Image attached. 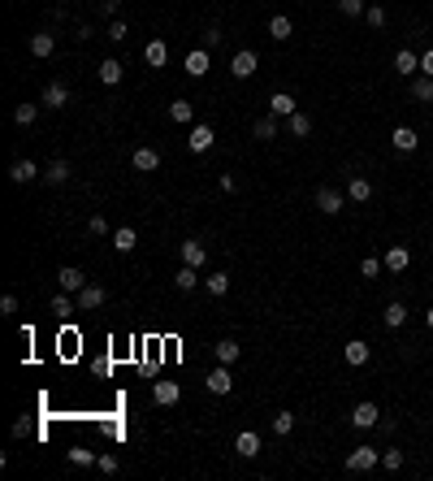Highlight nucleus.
<instances>
[{
    "mask_svg": "<svg viewBox=\"0 0 433 481\" xmlns=\"http://www.w3.org/2000/svg\"><path fill=\"white\" fill-rule=\"evenodd\" d=\"M212 143H216V130H212V126H204V122H199V126L187 135V148H191L195 156H199V152H208Z\"/></svg>",
    "mask_w": 433,
    "mask_h": 481,
    "instance_id": "7",
    "label": "nucleus"
},
{
    "mask_svg": "<svg viewBox=\"0 0 433 481\" xmlns=\"http://www.w3.org/2000/svg\"><path fill=\"white\" fill-rule=\"evenodd\" d=\"M343 204H347V200H343V191H334V187H320V191H316V208L325 212V217H338Z\"/></svg>",
    "mask_w": 433,
    "mask_h": 481,
    "instance_id": "4",
    "label": "nucleus"
},
{
    "mask_svg": "<svg viewBox=\"0 0 433 481\" xmlns=\"http://www.w3.org/2000/svg\"><path fill=\"white\" fill-rule=\"evenodd\" d=\"M268 113H273V118H291V113H299V104H295L291 91H273V95H268Z\"/></svg>",
    "mask_w": 433,
    "mask_h": 481,
    "instance_id": "9",
    "label": "nucleus"
},
{
    "mask_svg": "<svg viewBox=\"0 0 433 481\" xmlns=\"http://www.w3.org/2000/svg\"><path fill=\"white\" fill-rule=\"evenodd\" d=\"M343 360H347V364H351V368H364V364H368V360H372V347H368V343H364V338H351V343H347V347H343Z\"/></svg>",
    "mask_w": 433,
    "mask_h": 481,
    "instance_id": "6",
    "label": "nucleus"
},
{
    "mask_svg": "<svg viewBox=\"0 0 433 481\" xmlns=\"http://www.w3.org/2000/svg\"><path fill=\"white\" fill-rule=\"evenodd\" d=\"M256 139H278V122L273 118H260L256 122Z\"/></svg>",
    "mask_w": 433,
    "mask_h": 481,
    "instance_id": "43",
    "label": "nucleus"
},
{
    "mask_svg": "<svg viewBox=\"0 0 433 481\" xmlns=\"http://www.w3.org/2000/svg\"><path fill=\"white\" fill-rule=\"evenodd\" d=\"M87 286V274L78 269V264H66V269H61V291H70V295H78Z\"/></svg>",
    "mask_w": 433,
    "mask_h": 481,
    "instance_id": "18",
    "label": "nucleus"
},
{
    "mask_svg": "<svg viewBox=\"0 0 433 481\" xmlns=\"http://www.w3.org/2000/svg\"><path fill=\"white\" fill-rule=\"evenodd\" d=\"M230 74H234V78H251V74H256V52H251V48L234 52V61H230Z\"/></svg>",
    "mask_w": 433,
    "mask_h": 481,
    "instance_id": "15",
    "label": "nucleus"
},
{
    "mask_svg": "<svg viewBox=\"0 0 433 481\" xmlns=\"http://www.w3.org/2000/svg\"><path fill=\"white\" fill-rule=\"evenodd\" d=\"M122 70H126V66H122L118 57H104V61H100V83H108V87L122 83Z\"/></svg>",
    "mask_w": 433,
    "mask_h": 481,
    "instance_id": "25",
    "label": "nucleus"
},
{
    "mask_svg": "<svg viewBox=\"0 0 433 481\" xmlns=\"http://www.w3.org/2000/svg\"><path fill=\"white\" fill-rule=\"evenodd\" d=\"M390 148H395V152H403V156H412V152L420 148V135H416L412 126H395V135H390Z\"/></svg>",
    "mask_w": 433,
    "mask_h": 481,
    "instance_id": "5",
    "label": "nucleus"
},
{
    "mask_svg": "<svg viewBox=\"0 0 433 481\" xmlns=\"http://www.w3.org/2000/svg\"><path fill=\"white\" fill-rule=\"evenodd\" d=\"M382 269H386V260H377V256H364V260H360V274H364V278H377Z\"/></svg>",
    "mask_w": 433,
    "mask_h": 481,
    "instance_id": "40",
    "label": "nucleus"
},
{
    "mask_svg": "<svg viewBox=\"0 0 433 481\" xmlns=\"http://www.w3.org/2000/svg\"><path fill=\"white\" fill-rule=\"evenodd\" d=\"M216 43H221V31L208 26V31H204V48H216Z\"/></svg>",
    "mask_w": 433,
    "mask_h": 481,
    "instance_id": "48",
    "label": "nucleus"
},
{
    "mask_svg": "<svg viewBox=\"0 0 433 481\" xmlns=\"http://www.w3.org/2000/svg\"><path fill=\"white\" fill-rule=\"evenodd\" d=\"M122 464H118V455H100V472H118Z\"/></svg>",
    "mask_w": 433,
    "mask_h": 481,
    "instance_id": "47",
    "label": "nucleus"
},
{
    "mask_svg": "<svg viewBox=\"0 0 433 481\" xmlns=\"http://www.w3.org/2000/svg\"><path fill=\"white\" fill-rule=\"evenodd\" d=\"M87 230H91V234H95V239H100V234H108V222H104V217H100V212H95V217H91V222H87Z\"/></svg>",
    "mask_w": 433,
    "mask_h": 481,
    "instance_id": "45",
    "label": "nucleus"
},
{
    "mask_svg": "<svg viewBox=\"0 0 433 481\" xmlns=\"http://www.w3.org/2000/svg\"><path fill=\"white\" fill-rule=\"evenodd\" d=\"M424 326H429V330H433V308H429V312H424Z\"/></svg>",
    "mask_w": 433,
    "mask_h": 481,
    "instance_id": "50",
    "label": "nucleus"
},
{
    "mask_svg": "<svg viewBox=\"0 0 433 481\" xmlns=\"http://www.w3.org/2000/svg\"><path fill=\"white\" fill-rule=\"evenodd\" d=\"M382 321H386V330H403V326H407V304H403V299H390V304L382 308Z\"/></svg>",
    "mask_w": 433,
    "mask_h": 481,
    "instance_id": "11",
    "label": "nucleus"
},
{
    "mask_svg": "<svg viewBox=\"0 0 433 481\" xmlns=\"http://www.w3.org/2000/svg\"><path fill=\"white\" fill-rule=\"evenodd\" d=\"M429 143H433V135H429Z\"/></svg>",
    "mask_w": 433,
    "mask_h": 481,
    "instance_id": "51",
    "label": "nucleus"
},
{
    "mask_svg": "<svg viewBox=\"0 0 433 481\" xmlns=\"http://www.w3.org/2000/svg\"><path fill=\"white\" fill-rule=\"evenodd\" d=\"M130 165H135L139 174H152V170H160V156H156L152 148H135V156H130Z\"/></svg>",
    "mask_w": 433,
    "mask_h": 481,
    "instance_id": "19",
    "label": "nucleus"
},
{
    "mask_svg": "<svg viewBox=\"0 0 433 481\" xmlns=\"http://www.w3.org/2000/svg\"><path fill=\"white\" fill-rule=\"evenodd\" d=\"M70 464H78V468H91V464H100V455H95L91 447H74V451H70Z\"/></svg>",
    "mask_w": 433,
    "mask_h": 481,
    "instance_id": "34",
    "label": "nucleus"
},
{
    "mask_svg": "<svg viewBox=\"0 0 433 481\" xmlns=\"http://www.w3.org/2000/svg\"><path fill=\"white\" fill-rule=\"evenodd\" d=\"M212 351H216V364H234V360L243 356V347H239L234 338H221V343H216Z\"/></svg>",
    "mask_w": 433,
    "mask_h": 481,
    "instance_id": "27",
    "label": "nucleus"
},
{
    "mask_svg": "<svg viewBox=\"0 0 433 481\" xmlns=\"http://www.w3.org/2000/svg\"><path fill=\"white\" fill-rule=\"evenodd\" d=\"M382 260H386V269H390V274H407V264H412V247L395 243V247H390Z\"/></svg>",
    "mask_w": 433,
    "mask_h": 481,
    "instance_id": "10",
    "label": "nucleus"
},
{
    "mask_svg": "<svg viewBox=\"0 0 433 481\" xmlns=\"http://www.w3.org/2000/svg\"><path fill=\"white\" fill-rule=\"evenodd\" d=\"M347 200L368 204V200H372V182H368V178H351V182H347Z\"/></svg>",
    "mask_w": 433,
    "mask_h": 481,
    "instance_id": "26",
    "label": "nucleus"
},
{
    "mask_svg": "<svg viewBox=\"0 0 433 481\" xmlns=\"http://www.w3.org/2000/svg\"><path fill=\"white\" fill-rule=\"evenodd\" d=\"M0 312L14 316V312H18V299H14V295H5V299H0Z\"/></svg>",
    "mask_w": 433,
    "mask_h": 481,
    "instance_id": "49",
    "label": "nucleus"
},
{
    "mask_svg": "<svg viewBox=\"0 0 433 481\" xmlns=\"http://www.w3.org/2000/svg\"><path fill=\"white\" fill-rule=\"evenodd\" d=\"M152 399H156L160 408H174V403L182 399V386H178V382H156V386H152Z\"/></svg>",
    "mask_w": 433,
    "mask_h": 481,
    "instance_id": "12",
    "label": "nucleus"
},
{
    "mask_svg": "<svg viewBox=\"0 0 433 481\" xmlns=\"http://www.w3.org/2000/svg\"><path fill=\"white\" fill-rule=\"evenodd\" d=\"M234 451H239L243 460H251V455H260V434H256V430H243V434L234 438Z\"/></svg>",
    "mask_w": 433,
    "mask_h": 481,
    "instance_id": "21",
    "label": "nucleus"
},
{
    "mask_svg": "<svg viewBox=\"0 0 433 481\" xmlns=\"http://www.w3.org/2000/svg\"><path fill=\"white\" fill-rule=\"evenodd\" d=\"M407 91H412V100H416V104H433V78H429V74L407 78Z\"/></svg>",
    "mask_w": 433,
    "mask_h": 481,
    "instance_id": "13",
    "label": "nucleus"
},
{
    "mask_svg": "<svg viewBox=\"0 0 433 481\" xmlns=\"http://www.w3.org/2000/svg\"><path fill=\"white\" fill-rule=\"evenodd\" d=\"M135 243H139V234H135L130 226H122V230H113V247H118V252H135Z\"/></svg>",
    "mask_w": 433,
    "mask_h": 481,
    "instance_id": "31",
    "label": "nucleus"
},
{
    "mask_svg": "<svg viewBox=\"0 0 433 481\" xmlns=\"http://www.w3.org/2000/svg\"><path fill=\"white\" fill-rule=\"evenodd\" d=\"M291 430H295V412H278V416H273V434L286 438Z\"/></svg>",
    "mask_w": 433,
    "mask_h": 481,
    "instance_id": "39",
    "label": "nucleus"
},
{
    "mask_svg": "<svg viewBox=\"0 0 433 481\" xmlns=\"http://www.w3.org/2000/svg\"><path fill=\"white\" fill-rule=\"evenodd\" d=\"M52 48H57L52 31H35V35H31V57H52Z\"/></svg>",
    "mask_w": 433,
    "mask_h": 481,
    "instance_id": "23",
    "label": "nucleus"
},
{
    "mask_svg": "<svg viewBox=\"0 0 433 481\" xmlns=\"http://www.w3.org/2000/svg\"><path fill=\"white\" fill-rule=\"evenodd\" d=\"M377 464H382V451H372V447H351L347 451V472H372Z\"/></svg>",
    "mask_w": 433,
    "mask_h": 481,
    "instance_id": "1",
    "label": "nucleus"
},
{
    "mask_svg": "<svg viewBox=\"0 0 433 481\" xmlns=\"http://www.w3.org/2000/svg\"><path fill=\"white\" fill-rule=\"evenodd\" d=\"M43 178H48V182H57V187H61V182L70 178V165H66V160H52V165L43 170Z\"/></svg>",
    "mask_w": 433,
    "mask_h": 481,
    "instance_id": "35",
    "label": "nucleus"
},
{
    "mask_svg": "<svg viewBox=\"0 0 433 481\" xmlns=\"http://www.w3.org/2000/svg\"><path fill=\"white\" fill-rule=\"evenodd\" d=\"M204 260H208V247L199 239H187L182 243V264H191V269H204Z\"/></svg>",
    "mask_w": 433,
    "mask_h": 481,
    "instance_id": "17",
    "label": "nucleus"
},
{
    "mask_svg": "<svg viewBox=\"0 0 433 481\" xmlns=\"http://www.w3.org/2000/svg\"><path fill=\"white\" fill-rule=\"evenodd\" d=\"M174 282H178V291H195V286H199V269H191V264H182V269L174 274Z\"/></svg>",
    "mask_w": 433,
    "mask_h": 481,
    "instance_id": "29",
    "label": "nucleus"
},
{
    "mask_svg": "<svg viewBox=\"0 0 433 481\" xmlns=\"http://www.w3.org/2000/svg\"><path fill=\"white\" fill-rule=\"evenodd\" d=\"M43 104H48V109H66V104H70L66 83H48V87H43Z\"/></svg>",
    "mask_w": 433,
    "mask_h": 481,
    "instance_id": "22",
    "label": "nucleus"
},
{
    "mask_svg": "<svg viewBox=\"0 0 433 481\" xmlns=\"http://www.w3.org/2000/svg\"><path fill=\"white\" fill-rule=\"evenodd\" d=\"M204 386H208L212 395H230V391H234V373H230V364H216L208 378H204Z\"/></svg>",
    "mask_w": 433,
    "mask_h": 481,
    "instance_id": "3",
    "label": "nucleus"
},
{
    "mask_svg": "<svg viewBox=\"0 0 433 481\" xmlns=\"http://www.w3.org/2000/svg\"><path fill=\"white\" fill-rule=\"evenodd\" d=\"M108 39H113V43H122V39H126V22H122V18L108 22Z\"/></svg>",
    "mask_w": 433,
    "mask_h": 481,
    "instance_id": "44",
    "label": "nucleus"
},
{
    "mask_svg": "<svg viewBox=\"0 0 433 481\" xmlns=\"http://www.w3.org/2000/svg\"><path fill=\"white\" fill-rule=\"evenodd\" d=\"M187 74H191V78H204V74H208V48L187 52Z\"/></svg>",
    "mask_w": 433,
    "mask_h": 481,
    "instance_id": "24",
    "label": "nucleus"
},
{
    "mask_svg": "<svg viewBox=\"0 0 433 481\" xmlns=\"http://www.w3.org/2000/svg\"><path fill=\"white\" fill-rule=\"evenodd\" d=\"M338 9H343V18H364V0H338Z\"/></svg>",
    "mask_w": 433,
    "mask_h": 481,
    "instance_id": "42",
    "label": "nucleus"
},
{
    "mask_svg": "<svg viewBox=\"0 0 433 481\" xmlns=\"http://www.w3.org/2000/svg\"><path fill=\"white\" fill-rule=\"evenodd\" d=\"M420 74H429V78H433V48H424V52H420Z\"/></svg>",
    "mask_w": 433,
    "mask_h": 481,
    "instance_id": "46",
    "label": "nucleus"
},
{
    "mask_svg": "<svg viewBox=\"0 0 433 481\" xmlns=\"http://www.w3.org/2000/svg\"><path fill=\"white\" fill-rule=\"evenodd\" d=\"M52 312H57V316H70V312H78V299H70V295H57V299H52Z\"/></svg>",
    "mask_w": 433,
    "mask_h": 481,
    "instance_id": "41",
    "label": "nucleus"
},
{
    "mask_svg": "<svg viewBox=\"0 0 433 481\" xmlns=\"http://www.w3.org/2000/svg\"><path fill=\"white\" fill-rule=\"evenodd\" d=\"M395 70H399L403 78H416V74H420V57H416L412 48H399V52H395Z\"/></svg>",
    "mask_w": 433,
    "mask_h": 481,
    "instance_id": "14",
    "label": "nucleus"
},
{
    "mask_svg": "<svg viewBox=\"0 0 433 481\" xmlns=\"http://www.w3.org/2000/svg\"><path fill=\"white\" fill-rule=\"evenodd\" d=\"M35 118H39V104H18V109H14V122L18 126H31Z\"/></svg>",
    "mask_w": 433,
    "mask_h": 481,
    "instance_id": "37",
    "label": "nucleus"
},
{
    "mask_svg": "<svg viewBox=\"0 0 433 481\" xmlns=\"http://www.w3.org/2000/svg\"><path fill=\"white\" fill-rule=\"evenodd\" d=\"M364 22H368L372 31H382V26H386V9H382V5H377V0H372V5L364 9Z\"/></svg>",
    "mask_w": 433,
    "mask_h": 481,
    "instance_id": "36",
    "label": "nucleus"
},
{
    "mask_svg": "<svg viewBox=\"0 0 433 481\" xmlns=\"http://www.w3.org/2000/svg\"><path fill=\"white\" fill-rule=\"evenodd\" d=\"M382 464H386L390 472H399V468L407 464V451H403V447H386V451H382Z\"/></svg>",
    "mask_w": 433,
    "mask_h": 481,
    "instance_id": "32",
    "label": "nucleus"
},
{
    "mask_svg": "<svg viewBox=\"0 0 433 481\" xmlns=\"http://www.w3.org/2000/svg\"><path fill=\"white\" fill-rule=\"evenodd\" d=\"M169 118H174V122H191V118H195L191 100H174V104H169Z\"/></svg>",
    "mask_w": 433,
    "mask_h": 481,
    "instance_id": "38",
    "label": "nucleus"
},
{
    "mask_svg": "<svg viewBox=\"0 0 433 481\" xmlns=\"http://www.w3.org/2000/svg\"><path fill=\"white\" fill-rule=\"evenodd\" d=\"M351 425H355V430H372V425H382V408H377L372 399L355 403L351 408Z\"/></svg>",
    "mask_w": 433,
    "mask_h": 481,
    "instance_id": "2",
    "label": "nucleus"
},
{
    "mask_svg": "<svg viewBox=\"0 0 433 481\" xmlns=\"http://www.w3.org/2000/svg\"><path fill=\"white\" fill-rule=\"evenodd\" d=\"M35 178H39V165H35V160H14V165H9V182L26 187V182H35Z\"/></svg>",
    "mask_w": 433,
    "mask_h": 481,
    "instance_id": "16",
    "label": "nucleus"
},
{
    "mask_svg": "<svg viewBox=\"0 0 433 481\" xmlns=\"http://www.w3.org/2000/svg\"><path fill=\"white\" fill-rule=\"evenodd\" d=\"M291 135L295 139H308L312 135V118L308 113H291Z\"/></svg>",
    "mask_w": 433,
    "mask_h": 481,
    "instance_id": "33",
    "label": "nucleus"
},
{
    "mask_svg": "<svg viewBox=\"0 0 433 481\" xmlns=\"http://www.w3.org/2000/svg\"><path fill=\"white\" fill-rule=\"evenodd\" d=\"M143 61H147L152 70H160V66H165V61H169V48H165V39H152V43L143 48Z\"/></svg>",
    "mask_w": 433,
    "mask_h": 481,
    "instance_id": "20",
    "label": "nucleus"
},
{
    "mask_svg": "<svg viewBox=\"0 0 433 481\" xmlns=\"http://www.w3.org/2000/svg\"><path fill=\"white\" fill-rule=\"evenodd\" d=\"M204 286H208V295L221 299V295L230 291V274H208V278H204Z\"/></svg>",
    "mask_w": 433,
    "mask_h": 481,
    "instance_id": "30",
    "label": "nucleus"
},
{
    "mask_svg": "<svg viewBox=\"0 0 433 481\" xmlns=\"http://www.w3.org/2000/svg\"><path fill=\"white\" fill-rule=\"evenodd\" d=\"M74 299H78V312H95V308L104 304V286H100V282H87Z\"/></svg>",
    "mask_w": 433,
    "mask_h": 481,
    "instance_id": "8",
    "label": "nucleus"
},
{
    "mask_svg": "<svg viewBox=\"0 0 433 481\" xmlns=\"http://www.w3.org/2000/svg\"><path fill=\"white\" fill-rule=\"evenodd\" d=\"M291 18L286 14H278V18H268V39H291Z\"/></svg>",
    "mask_w": 433,
    "mask_h": 481,
    "instance_id": "28",
    "label": "nucleus"
}]
</instances>
